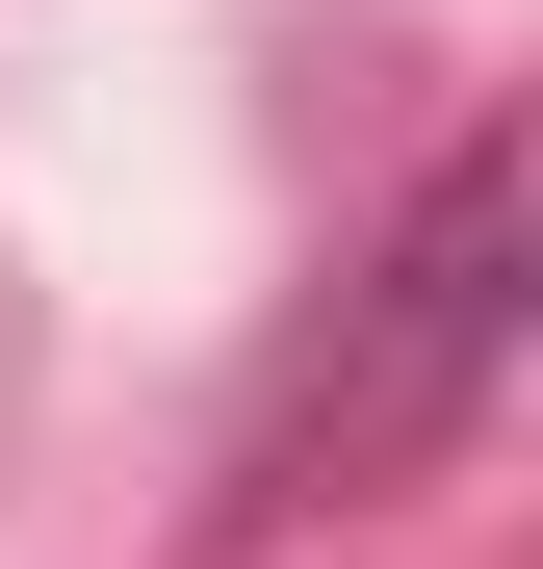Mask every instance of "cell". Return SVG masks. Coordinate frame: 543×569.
<instances>
[{"label":"cell","instance_id":"1","mask_svg":"<svg viewBox=\"0 0 543 569\" xmlns=\"http://www.w3.org/2000/svg\"><path fill=\"white\" fill-rule=\"evenodd\" d=\"M492 362H517V156L466 130V156L414 181V233L336 284V337L259 389V440H233V518H362V492H414V466L492 415Z\"/></svg>","mask_w":543,"mask_h":569}]
</instances>
